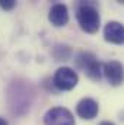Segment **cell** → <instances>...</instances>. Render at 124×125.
Segmentation results:
<instances>
[{
  "label": "cell",
  "mask_w": 124,
  "mask_h": 125,
  "mask_svg": "<svg viewBox=\"0 0 124 125\" xmlns=\"http://www.w3.org/2000/svg\"><path fill=\"white\" fill-rule=\"evenodd\" d=\"M76 19H77V23L82 28V31H85L86 33H95L99 29L101 18H99L98 10L92 4H88V3L79 4V7L76 10Z\"/></svg>",
  "instance_id": "obj_1"
},
{
  "label": "cell",
  "mask_w": 124,
  "mask_h": 125,
  "mask_svg": "<svg viewBox=\"0 0 124 125\" xmlns=\"http://www.w3.org/2000/svg\"><path fill=\"white\" fill-rule=\"evenodd\" d=\"M48 21L51 22V25L60 28L64 26L69 22V10L67 6L63 3H56L54 6H51L50 13H48Z\"/></svg>",
  "instance_id": "obj_8"
},
{
  "label": "cell",
  "mask_w": 124,
  "mask_h": 125,
  "mask_svg": "<svg viewBox=\"0 0 124 125\" xmlns=\"http://www.w3.org/2000/svg\"><path fill=\"white\" fill-rule=\"evenodd\" d=\"M0 125H9V124H7V121H4L3 118H0Z\"/></svg>",
  "instance_id": "obj_11"
},
{
  "label": "cell",
  "mask_w": 124,
  "mask_h": 125,
  "mask_svg": "<svg viewBox=\"0 0 124 125\" xmlns=\"http://www.w3.org/2000/svg\"><path fill=\"white\" fill-rule=\"evenodd\" d=\"M98 111H99L98 103L91 97H83L76 105V114L82 119H93L98 115Z\"/></svg>",
  "instance_id": "obj_7"
},
{
  "label": "cell",
  "mask_w": 124,
  "mask_h": 125,
  "mask_svg": "<svg viewBox=\"0 0 124 125\" xmlns=\"http://www.w3.org/2000/svg\"><path fill=\"white\" fill-rule=\"evenodd\" d=\"M104 74L107 77V80L110 82V84L112 86H118L124 82V67L120 61L111 60V61L104 64Z\"/></svg>",
  "instance_id": "obj_5"
},
{
  "label": "cell",
  "mask_w": 124,
  "mask_h": 125,
  "mask_svg": "<svg viewBox=\"0 0 124 125\" xmlns=\"http://www.w3.org/2000/svg\"><path fill=\"white\" fill-rule=\"evenodd\" d=\"M16 6V1L13 0H0V7L4 10H12Z\"/></svg>",
  "instance_id": "obj_9"
},
{
  "label": "cell",
  "mask_w": 124,
  "mask_h": 125,
  "mask_svg": "<svg viewBox=\"0 0 124 125\" xmlns=\"http://www.w3.org/2000/svg\"><path fill=\"white\" fill-rule=\"evenodd\" d=\"M99 125H114L112 122H110V121H104V122H101Z\"/></svg>",
  "instance_id": "obj_10"
},
{
  "label": "cell",
  "mask_w": 124,
  "mask_h": 125,
  "mask_svg": "<svg viewBox=\"0 0 124 125\" xmlns=\"http://www.w3.org/2000/svg\"><path fill=\"white\" fill-rule=\"evenodd\" d=\"M74 61H76V65L80 70H83L88 74L89 79H92V80H99L101 79V73L104 70H101L102 65H101V62L96 60V57L93 54L82 51V52H79L76 55V60Z\"/></svg>",
  "instance_id": "obj_2"
},
{
  "label": "cell",
  "mask_w": 124,
  "mask_h": 125,
  "mask_svg": "<svg viewBox=\"0 0 124 125\" xmlns=\"http://www.w3.org/2000/svg\"><path fill=\"white\" fill-rule=\"evenodd\" d=\"M53 82L59 90H72L73 87H76V84L79 82V76L70 67H60L56 71Z\"/></svg>",
  "instance_id": "obj_3"
},
{
  "label": "cell",
  "mask_w": 124,
  "mask_h": 125,
  "mask_svg": "<svg viewBox=\"0 0 124 125\" xmlns=\"http://www.w3.org/2000/svg\"><path fill=\"white\" fill-rule=\"evenodd\" d=\"M44 125H74V118L69 109L56 106L44 115Z\"/></svg>",
  "instance_id": "obj_4"
},
{
  "label": "cell",
  "mask_w": 124,
  "mask_h": 125,
  "mask_svg": "<svg viewBox=\"0 0 124 125\" xmlns=\"http://www.w3.org/2000/svg\"><path fill=\"white\" fill-rule=\"evenodd\" d=\"M104 38L107 42H111L115 45L124 44V25L115 21L108 22L104 28Z\"/></svg>",
  "instance_id": "obj_6"
}]
</instances>
